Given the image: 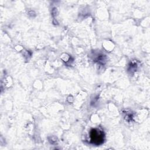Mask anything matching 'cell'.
<instances>
[{
	"mask_svg": "<svg viewBox=\"0 0 150 150\" xmlns=\"http://www.w3.org/2000/svg\"><path fill=\"white\" fill-rule=\"evenodd\" d=\"M91 142L96 145H100L104 141V133L98 129H93L90 131Z\"/></svg>",
	"mask_w": 150,
	"mask_h": 150,
	"instance_id": "obj_1",
	"label": "cell"
}]
</instances>
